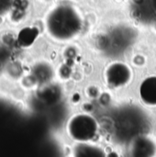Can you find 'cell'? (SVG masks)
<instances>
[{
  "instance_id": "6da1fadb",
  "label": "cell",
  "mask_w": 156,
  "mask_h": 157,
  "mask_svg": "<svg viewBox=\"0 0 156 157\" xmlns=\"http://www.w3.org/2000/svg\"><path fill=\"white\" fill-rule=\"evenodd\" d=\"M79 19L77 12L67 5H59L50 9L43 21L46 35L55 42H66L74 38L71 34V21Z\"/></svg>"
},
{
  "instance_id": "7a4b0ae2",
  "label": "cell",
  "mask_w": 156,
  "mask_h": 157,
  "mask_svg": "<svg viewBox=\"0 0 156 157\" xmlns=\"http://www.w3.org/2000/svg\"><path fill=\"white\" fill-rule=\"evenodd\" d=\"M15 0H0V17L6 15L11 11Z\"/></svg>"
}]
</instances>
